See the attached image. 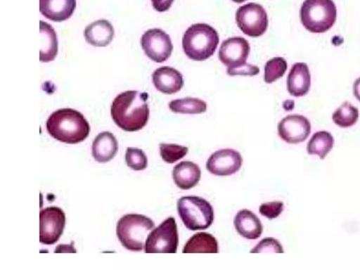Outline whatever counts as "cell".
I'll return each instance as SVG.
<instances>
[{
	"mask_svg": "<svg viewBox=\"0 0 360 270\" xmlns=\"http://www.w3.org/2000/svg\"><path fill=\"white\" fill-rule=\"evenodd\" d=\"M148 94L127 91L113 100L110 112L115 123L127 131H136L146 126L149 118Z\"/></svg>",
	"mask_w": 360,
	"mask_h": 270,
	"instance_id": "cell-1",
	"label": "cell"
},
{
	"mask_svg": "<svg viewBox=\"0 0 360 270\" xmlns=\"http://www.w3.org/2000/svg\"><path fill=\"white\" fill-rule=\"evenodd\" d=\"M46 127L53 138L70 144L83 141L90 131L89 122L84 115L72 108L54 111L49 117Z\"/></svg>",
	"mask_w": 360,
	"mask_h": 270,
	"instance_id": "cell-2",
	"label": "cell"
},
{
	"mask_svg": "<svg viewBox=\"0 0 360 270\" xmlns=\"http://www.w3.org/2000/svg\"><path fill=\"white\" fill-rule=\"evenodd\" d=\"M219 42V37L214 27L205 23H196L184 32L182 47L190 59L202 61L214 53Z\"/></svg>",
	"mask_w": 360,
	"mask_h": 270,
	"instance_id": "cell-3",
	"label": "cell"
},
{
	"mask_svg": "<svg viewBox=\"0 0 360 270\" xmlns=\"http://www.w3.org/2000/svg\"><path fill=\"white\" fill-rule=\"evenodd\" d=\"M153 220L139 214H127L122 217L117 224L116 233L122 245L131 251H140L154 228Z\"/></svg>",
	"mask_w": 360,
	"mask_h": 270,
	"instance_id": "cell-4",
	"label": "cell"
},
{
	"mask_svg": "<svg viewBox=\"0 0 360 270\" xmlns=\"http://www.w3.org/2000/svg\"><path fill=\"white\" fill-rule=\"evenodd\" d=\"M303 26L312 33H323L334 25L337 17L333 0H304L300 12Z\"/></svg>",
	"mask_w": 360,
	"mask_h": 270,
	"instance_id": "cell-5",
	"label": "cell"
},
{
	"mask_svg": "<svg viewBox=\"0 0 360 270\" xmlns=\"http://www.w3.org/2000/svg\"><path fill=\"white\" fill-rule=\"evenodd\" d=\"M177 211L184 226L189 230H204L214 221V210L205 199L187 195L177 201Z\"/></svg>",
	"mask_w": 360,
	"mask_h": 270,
	"instance_id": "cell-6",
	"label": "cell"
},
{
	"mask_svg": "<svg viewBox=\"0 0 360 270\" xmlns=\"http://www.w3.org/2000/svg\"><path fill=\"white\" fill-rule=\"evenodd\" d=\"M179 235L175 219L169 217L151 231L145 243L146 253H175Z\"/></svg>",
	"mask_w": 360,
	"mask_h": 270,
	"instance_id": "cell-7",
	"label": "cell"
},
{
	"mask_svg": "<svg viewBox=\"0 0 360 270\" xmlns=\"http://www.w3.org/2000/svg\"><path fill=\"white\" fill-rule=\"evenodd\" d=\"M236 21L240 30L251 37H258L267 30L268 17L264 7L256 3L240 6L236 13Z\"/></svg>",
	"mask_w": 360,
	"mask_h": 270,
	"instance_id": "cell-8",
	"label": "cell"
},
{
	"mask_svg": "<svg viewBox=\"0 0 360 270\" xmlns=\"http://www.w3.org/2000/svg\"><path fill=\"white\" fill-rule=\"evenodd\" d=\"M145 54L155 63H162L171 56L173 45L169 34L159 28L147 30L141 39Z\"/></svg>",
	"mask_w": 360,
	"mask_h": 270,
	"instance_id": "cell-9",
	"label": "cell"
},
{
	"mask_svg": "<svg viewBox=\"0 0 360 270\" xmlns=\"http://www.w3.org/2000/svg\"><path fill=\"white\" fill-rule=\"evenodd\" d=\"M65 224L64 212L58 207H47L39 212V241L53 245L58 240Z\"/></svg>",
	"mask_w": 360,
	"mask_h": 270,
	"instance_id": "cell-10",
	"label": "cell"
},
{
	"mask_svg": "<svg viewBox=\"0 0 360 270\" xmlns=\"http://www.w3.org/2000/svg\"><path fill=\"white\" fill-rule=\"evenodd\" d=\"M243 158L240 153L231 148L220 149L213 153L206 162V168L216 176H229L236 173L241 167Z\"/></svg>",
	"mask_w": 360,
	"mask_h": 270,
	"instance_id": "cell-11",
	"label": "cell"
},
{
	"mask_svg": "<svg viewBox=\"0 0 360 270\" xmlns=\"http://www.w3.org/2000/svg\"><path fill=\"white\" fill-rule=\"evenodd\" d=\"M311 132L308 119L300 115H289L278 124V134L282 140L288 143H299L305 141Z\"/></svg>",
	"mask_w": 360,
	"mask_h": 270,
	"instance_id": "cell-12",
	"label": "cell"
},
{
	"mask_svg": "<svg viewBox=\"0 0 360 270\" xmlns=\"http://www.w3.org/2000/svg\"><path fill=\"white\" fill-rule=\"evenodd\" d=\"M250 51L248 41L234 37L224 40L219 50V58L227 68H234L246 63Z\"/></svg>",
	"mask_w": 360,
	"mask_h": 270,
	"instance_id": "cell-13",
	"label": "cell"
},
{
	"mask_svg": "<svg viewBox=\"0 0 360 270\" xmlns=\"http://www.w3.org/2000/svg\"><path fill=\"white\" fill-rule=\"evenodd\" d=\"M152 79L155 89L165 94H175L184 86L181 72L169 66L156 69L152 75Z\"/></svg>",
	"mask_w": 360,
	"mask_h": 270,
	"instance_id": "cell-14",
	"label": "cell"
},
{
	"mask_svg": "<svg viewBox=\"0 0 360 270\" xmlns=\"http://www.w3.org/2000/svg\"><path fill=\"white\" fill-rule=\"evenodd\" d=\"M311 85V76L307 65L304 63H295L287 77V89L295 97L307 94Z\"/></svg>",
	"mask_w": 360,
	"mask_h": 270,
	"instance_id": "cell-15",
	"label": "cell"
},
{
	"mask_svg": "<svg viewBox=\"0 0 360 270\" xmlns=\"http://www.w3.org/2000/svg\"><path fill=\"white\" fill-rule=\"evenodd\" d=\"M233 223L236 231L242 237L249 240L259 238L263 231V226L259 217L247 209H243L237 212Z\"/></svg>",
	"mask_w": 360,
	"mask_h": 270,
	"instance_id": "cell-16",
	"label": "cell"
},
{
	"mask_svg": "<svg viewBox=\"0 0 360 270\" xmlns=\"http://www.w3.org/2000/svg\"><path fill=\"white\" fill-rule=\"evenodd\" d=\"M200 176L201 170L199 166L191 161L180 162L172 170V178L175 184L183 190H188L196 186Z\"/></svg>",
	"mask_w": 360,
	"mask_h": 270,
	"instance_id": "cell-17",
	"label": "cell"
},
{
	"mask_svg": "<svg viewBox=\"0 0 360 270\" xmlns=\"http://www.w3.org/2000/svg\"><path fill=\"white\" fill-rule=\"evenodd\" d=\"M76 7V0H39V11L46 18L61 22L68 19Z\"/></svg>",
	"mask_w": 360,
	"mask_h": 270,
	"instance_id": "cell-18",
	"label": "cell"
},
{
	"mask_svg": "<svg viewBox=\"0 0 360 270\" xmlns=\"http://www.w3.org/2000/svg\"><path fill=\"white\" fill-rule=\"evenodd\" d=\"M86 41L92 46H108L113 39L114 29L106 20H98L88 25L84 32Z\"/></svg>",
	"mask_w": 360,
	"mask_h": 270,
	"instance_id": "cell-19",
	"label": "cell"
},
{
	"mask_svg": "<svg viewBox=\"0 0 360 270\" xmlns=\"http://www.w3.org/2000/svg\"><path fill=\"white\" fill-rule=\"evenodd\" d=\"M118 144L115 136L109 131L99 133L92 144V155L98 162L112 160L117 153Z\"/></svg>",
	"mask_w": 360,
	"mask_h": 270,
	"instance_id": "cell-20",
	"label": "cell"
},
{
	"mask_svg": "<svg viewBox=\"0 0 360 270\" xmlns=\"http://www.w3.org/2000/svg\"><path fill=\"white\" fill-rule=\"evenodd\" d=\"M41 49L39 60L49 62L53 60L58 52V41L56 32L49 24L40 20Z\"/></svg>",
	"mask_w": 360,
	"mask_h": 270,
	"instance_id": "cell-21",
	"label": "cell"
},
{
	"mask_svg": "<svg viewBox=\"0 0 360 270\" xmlns=\"http://www.w3.org/2000/svg\"><path fill=\"white\" fill-rule=\"evenodd\" d=\"M219 245L217 239L210 233L198 232L192 236L185 244L183 253H217Z\"/></svg>",
	"mask_w": 360,
	"mask_h": 270,
	"instance_id": "cell-22",
	"label": "cell"
},
{
	"mask_svg": "<svg viewBox=\"0 0 360 270\" xmlns=\"http://www.w3.org/2000/svg\"><path fill=\"white\" fill-rule=\"evenodd\" d=\"M334 139L330 133L326 131H317L313 134L307 143V153L310 155H317L323 159L332 149Z\"/></svg>",
	"mask_w": 360,
	"mask_h": 270,
	"instance_id": "cell-23",
	"label": "cell"
},
{
	"mask_svg": "<svg viewBox=\"0 0 360 270\" xmlns=\"http://www.w3.org/2000/svg\"><path fill=\"white\" fill-rule=\"evenodd\" d=\"M169 108L175 113L200 114L207 110V103L198 98L186 97L171 101Z\"/></svg>",
	"mask_w": 360,
	"mask_h": 270,
	"instance_id": "cell-24",
	"label": "cell"
},
{
	"mask_svg": "<svg viewBox=\"0 0 360 270\" xmlns=\"http://www.w3.org/2000/svg\"><path fill=\"white\" fill-rule=\"evenodd\" d=\"M359 118V110L349 102L342 103L333 114V122L340 127L354 125Z\"/></svg>",
	"mask_w": 360,
	"mask_h": 270,
	"instance_id": "cell-25",
	"label": "cell"
},
{
	"mask_svg": "<svg viewBox=\"0 0 360 270\" xmlns=\"http://www.w3.org/2000/svg\"><path fill=\"white\" fill-rule=\"evenodd\" d=\"M287 62L282 57H274L264 66V81L270 84L283 77L287 70Z\"/></svg>",
	"mask_w": 360,
	"mask_h": 270,
	"instance_id": "cell-26",
	"label": "cell"
},
{
	"mask_svg": "<svg viewBox=\"0 0 360 270\" xmlns=\"http://www.w3.org/2000/svg\"><path fill=\"white\" fill-rule=\"evenodd\" d=\"M188 148L174 143H160V153L167 163H174L183 158L188 153Z\"/></svg>",
	"mask_w": 360,
	"mask_h": 270,
	"instance_id": "cell-27",
	"label": "cell"
},
{
	"mask_svg": "<svg viewBox=\"0 0 360 270\" xmlns=\"http://www.w3.org/2000/svg\"><path fill=\"white\" fill-rule=\"evenodd\" d=\"M125 162L128 167L136 171L143 170L148 165V159L145 153L136 148H127Z\"/></svg>",
	"mask_w": 360,
	"mask_h": 270,
	"instance_id": "cell-28",
	"label": "cell"
},
{
	"mask_svg": "<svg viewBox=\"0 0 360 270\" xmlns=\"http://www.w3.org/2000/svg\"><path fill=\"white\" fill-rule=\"evenodd\" d=\"M251 253L277 252L283 253L281 243L274 238H265L260 240L251 250Z\"/></svg>",
	"mask_w": 360,
	"mask_h": 270,
	"instance_id": "cell-29",
	"label": "cell"
},
{
	"mask_svg": "<svg viewBox=\"0 0 360 270\" xmlns=\"http://www.w3.org/2000/svg\"><path fill=\"white\" fill-rule=\"evenodd\" d=\"M283 210V203L281 201L264 202L260 205L259 207V213L269 219L278 217Z\"/></svg>",
	"mask_w": 360,
	"mask_h": 270,
	"instance_id": "cell-30",
	"label": "cell"
},
{
	"mask_svg": "<svg viewBox=\"0 0 360 270\" xmlns=\"http://www.w3.org/2000/svg\"><path fill=\"white\" fill-rule=\"evenodd\" d=\"M226 72L230 76L248 75L255 76L259 72V68L254 65L245 63V64L234 68H227Z\"/></svg>",
	"mask_w": 360,
	"mask_h": 270,
	"instance_id": "cell-31",
	"label": "cell"
},
{
	"mask_svg": "<svg viewBox=\"0 0 360 270\" xmlns=\"http://www.w3.org/2000/svg\"><path fill=\"white\" fill-rule=\"evenodd\" d=\"M174 0H151L153 8L158 12H164L169 9Z\"/></svg>",
	"mask_w": 360,
	"mask_h": 270,
	"instance_id": "cell-32",
	"label": "cell"
},
{
	"mask_svg": "<svg viewBox=\"0 0 360 270\" xmlns=\"http://www.w3.org/2000/svg\"><path fill=\"white\" fill-rule=\"evenodd\" d=\"M353 93L354 96L360 101V77L356 79L354 83Z\"/></svg>",
	"mask_w": 360,
	"mask_h": 270,
	"instance_id": "cell-33",
	"label": "cell"
},
{
	"mask_svg": "<svg viewBox=\"0 0 360 270\" xmlns=\"http://www.w3.org/2000/svg\"><path fill=\"white\" fill-rule=\"evenodd\" d=\"M232 1H234V2H236V3H238V4H240V3H243V2H244V1H247V0H232Z\"/></svg>",
	"mask_w": 360,
	"mask_h": 270,
	"instance_id": "cell-34",
	"label": "cell"
}]
</instances>
